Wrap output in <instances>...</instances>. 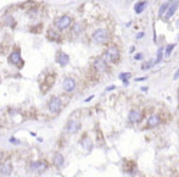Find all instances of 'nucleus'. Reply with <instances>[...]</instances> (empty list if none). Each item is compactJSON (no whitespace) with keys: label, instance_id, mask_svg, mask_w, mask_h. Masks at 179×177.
<instances>
[{"label":"nucleus","instance_id":"nucleus-1","mask_svg":"<svg viewBox=\"0 0 179 177\" xmlns=\"http://www.w3.org/2000/svg\"><path fill=\"white\" fill-rule=\"evenodd\" d=\"M93 39L98 44H104L109 39V32L104 28H99L93 33Z\"/></svg>","mask_w":179,"mask_h":177},{"label":"nucleus","instance_id":"nucleus-2","mask_svg":"<svg viewBox=\"0 0 179 177\" xmlns=\"http://www.w3.org/2000/svg\"><path fill=\"white\" fill-rule=\"evenodd\" d=\"M120 58V50L116 46H110L105 53V61L106 62H116Z\"/></svg>","mask_w":179,"mask_h":177},{"label":"nucleus","instance_id":"nucleus-3","mask_svg":"<svg viewBox=\"0 0 179 177\" xmlns=\"http://www.w3.org/2000/svg\"><path fill=\"white\" fill-rule=\"evenodd\" d=\"M61 105H62L61 104V99L57 98V97H54V98H51V100L49 102V110L51 112L56 114V112H59L61 110Z\"/></svg>","mask_w":179,"mask_h":177},{"label":"nucleus","instance_id":"nucleus-4","mask_svg":"<svg viewBox=\"0 0 179 177\" xmlns=\"http://www.w3.org/2000/svg\"><path fill=\"white\" fill-rule=\"evenodd\" d=\"M71 24V17L67 15H63L60 18H57L56 21V26L59 29H66L68 26Z\"/></svg>","mask_w":179,"mask_h":177},{"label":"nucleus","instance_id":"nucleus-5","mask_svg":"<svg viewBox=\"0 0 179 177\" xmlns=\"http://www.w3.org/2000/svg\"><path fill=\"white\" fill-rule=\"evenodd\" d=\"M62 87L63 89H65L66 92H72L74 88H76V81L71 77H66L65 80L62 81Z\"/></svg>","mask_w":179,"mask_h":177},{"label":"nucleus","instance_id":"nucleus-6","mask_svg":"<svg viewBox=\"0 0 179 177\" xmlns=\"http://www.w3.org/2000/svg\"><path fill=\"white\" fill-rule=\"evenodd\" d=\"M94 67L98 72H104L107 67V62L105 61V59H102V58H98L95 61H94Z\"/></svg>","mask_w":179,"mask_h":177},{"label":"nucleus","instance_id":"nucleus-7","mask_svg":"<svg viewBox=\"0 0 179 177\" xmlns=\"http://www.w3.org/2000/svg\"><path fill=\"white\" fill-rule=\"evenodd\" d=\"M48 165L44 161H33L31 164V170L32 171H37V172H44L46 170Z\"/></svg>","mask_w":179,"mask_h":177},{"label":"nucleus","instance_id":"nucleus-8","mask_svg":"<svg viewBox=\"0 0 179 177\" xmlns=\"http://www.w3.org/2000/svg\"><path fill=\"white\" fill-rule=\"evenodd\" d=\"M142 117H143V114L139 110H132L129 112V115H128V120H129V122H132V123L139 122L140 120H142Z\"/></svg>","mask_w":179,"mask_h":177},{"label":"nucleus","instance_id":"nucleus-9","mask_svg":"<svg viewBox=\"0 0 179 177\" xmlns=\"http://www.w3.org/2000/svg\"><path fill=\"white\" fill-rule=\"evenodd\" d=\"M66 128H67L68 133H76V132H78V130L81 128V123L78 121H76V120H72V121L68 122Z\"/></svg>","mask_w":179,"mask_h":177},{"label":"nucleus","instance_id":"nucleus-10","mask_svg":"<svg viewBox=\"0 0 179 177\" xmlns=\"http://www.w3.org/2000/svg\"><path fill=\"white\" fill-rule=\"evenodd\" d=\"M178 6H179V1H171L169 7H168L167 12H166V18H171L174 15V12L178 10Z\"/></svg>","mask_w":179,"mask_h":177},{"label":"nucleus","instance_id":"nucleus-11","mask_svg":"<svg viewBox=\"0 0 179 177\" xmlns=\"http://www.w3.org/2000/svg\"><path fill=\"white\" fill-rule=\"evenodd\" d=\"M57 62L61 65V66H66L68 62H70V56L65 53H62V52H59L57 53V58H56Z\"/></svg>","mask_w":179,"mask_h":177},{"label":"nucleus","instance_id":"nucleus-12","mask_svg":"<svg viewBox=\"0 0 179 177\" xmlns=\"http://www.w3.org/2000/svg\"><path fill=\"white\" fill-rule=\"evenodd\" d=\"M9 61L11 62L12 65H17V64H20V62H22V61H21V55H20V53H18V52L11 53L10 56H9Z\"/></svg>","mask_w":179,"mask_h":177},{"label":"nucleus","instance_id":"nucleus-13","mask_svg":"<svg viewBox=\"0 0 179 177\" xmlns=\"http://www.w3.org/2000/svg\"><path fill=\"white\" fill-rule=\"evenodd\" d=\"M160 122H161V120H160V117L157 115H152L147 120V127H151V128L152 127H156Z\"/></svg>","mask_w":179,"mask_h":177},{"label":"nucleus","instance_id":"nucleus-14","mask_svg":"<svg viewBox=\"0 0 179 177\" xmlns=\"http://www.w3.org/2000/svg\"><path fill=\"white\" fill-rule=\"evenodd\" d=\"M54 164L57 167H62L63 164H65V159H63V155L60 153H56L54 155Z\"/></svg>","mask_w":179,"mask_h":177},{"label":"nucleus","instance_id":"nucleus-15","mask_svg":"<svg viewBox=\"0 0 179 177\" xmlns=\"http://www.w3.org/2000/svg\"><path fill=\"white\" fill-rule=\"evenodd\" d=\"M146 6H147L146 1H139V3H136L134 5V11L136 12V14H142V12L146 9Z\"/></svg>","mask_w":179,"mask_h":177},{"label":"nucleus","instance_id":"nucleus-16","mask_svg":"<svg viewBox=\"0 0 179 177\" xmlns=\"http://www.w3.org/2000/svg\"><path fill=\"white\" fill-rule=\"evenodd\" d=\"M0 171H1V173H3V175H5V176L10 175V173H11V171H12V166H11V164H10V162H5L4 165H1V167H0Z\"/></svg>","mask_w":179,"mask_h":177},{"label":"nucleus","instance_id":"nucleus-17","mask_svg":"<svg viewBox=\"0 0 179 177\" xmlns=\"http://www.w3.org/2000/svg\"><path fill=\"white\" fill-rule=\"evenodd\" d=\"M118 77H120V80L123 82L124 86L129 84V81H128V78H131V73H129V72H123V73H121V74L118 76Z\"/></svg>","mask_w":179,"mask_h":177},{"label":"nucleus","instance_id":"nucleus-18","mask_svg":"<svg viewBox=\"0 0 179 177\" xmlns=\"http://www.w3.org/2000/svg\"><path fill=\"white\" fill-rule=\"evenodd\" d=\"M168 7H169V3H163L158 9V16H162L164 12H167Z\"/></svg>","mask_w":179,"mask_h":177},{"label":"nucleus","instance_id":"nucleus-19","mask_svg":"<svg viewBox=\"0 0 179 177\" xmlns=\"http://www.w3.org/2000/svg\"><path fill=\"white\" fill-rule=\"evenodd\" d=\"M83 28H84V26H83V23H81V22H78V23H76L74 26H73V32L76 33V34H79L82 31H83Z\"/></svg>","mask_w":179,"mask_h":177},{"label":"nucleus","instance_id":"nucleus-20","mask_svg":"<svg viewBox=\"0 0 179 177\" xmlns=\"http://www.w3.org/2000/svg\"><path fill=\"white\" fill-rule=\"evenodd\" d=\"M163 55H164V53H163V48L161 46V48L158 49V52H157V58H156V65H157V64H160V62L162 61V58H163Z\"/></svg>","mask_w":179,"mask_h":177},{"label":"nucleus","instance_id":"nucleus-21","mask_svg":"<svg viewBox=\"0 0 179 177\" xmlns=\"http://www.w3.org/2000/svg\"><path fill=\"white\" fill-rule=\"evenodd\" d=\"M155 65H156V60H149L147 62H145V65L143 66V69L147 70V69H151V67H153Z\"/></svg>","mask_w":179,"mask_h":177},{"label":"nucleus","instance_id":"nucleus-22","mask_svg":"<svg viewBox=\"0 0 179 177\" xmlns=\"http://www.w3.org/2000/svg\"><path fill=\"white\" fill-rule=\"evenodd\" d=\"M175 44H169L167 48H166V52H164V56H169L172 54V50L174 49Z\"/></svg>","mask_w":179,"mask_h":177},{"label":"nucleus","instance_id":"nucleus-23","mask_svg":"<svg viewBox=\"0 0 179 177\" xmlns=\"http://www.w3.org/2000/svg\"><path fill=\"white\" fill-rule=\"evenodd\" d=\"M83 147L85 148V149H90L92 148V142L90 141H89V139H87V141H84V143H83Z\"/></svg>","mask_w":179,"mask_h":177},{"label":"nucleus","instance_id":"nucleus-24","mask_svg":"<svg viewBox=\"0 0 179 177\" xmlns=\"http://www.w3.org/2000/svg\"><path fill=\"white\" fill-rule=\"evenodd\" d=\"M10 142H11L12 144H18V143H20V142L16 139V138H14V137H11V138H10Z\"/></svg>","mask_w":179,"mask_h":177},{"label":"nucleus","instance_id":"nucleus-25","mask_svg":"<svg viewBox=\"0 0 179 177\" xmlns=\"http://www.w3.org/2000/svg\"><path fill=\"white\" fill-rule=\"evenodd\" d=\"M134 59H135V60H142V59H143V54H142V53H138V54L134 56Z\"/></svg>","mask_w":179,"mask_h":177},{"label":"nucleus","instance_id":"nucleus-26","mask_svg":"<svg viewBox=\"0 0 179 177\" xmlns=\"http://www.w3.org/2000/svg\"><path fill=\"white\" fill-rule=\"evenodd\" d=\"M49 33L51 34V35L49 37V38H50V39H51V38H57V33H55V32H53V31H50Z\"/></svg>","mask_w":179,"mask_h":177},{"label":"nucleus","instance_id":"nucleus-27","mask_svg":"<svg viewBox=\"0 0 179 177\" xmlns=\"http://www.w3.org/2000/svg\"><path fill=\"white\" fill-rule=\"evenodd\" d=\"M173 78H174V80H178V78H179V69L175 71V73H174V76H173Z\"/></svg>","mask_w":179,"mask_h":177},{"label":"nucleus","instance_id":"nucleus-28","mask_svg":"<svg viewBox=\"0 0 179 177\" xmlns=\"http://www.w3.org/2000/svg\"><path fill=\"white\" fill-rule=\"evenodd\" d=\"M114 88H116V87H114V86H110V87H107V88H106L105 91H106V92H110V91H113Z\"/></svg>","mask_w":179,"mask_h":177},{"label":"nucleus","instance_id":"nucleus-29","mask_svg":"<svg viewBox=\"0 0 179 177\" xmlns=\"http://www.w3.org/2000/svg\"><path fill=\"white\" fill-rule=\"evenodd\" d=\"M143 37H144V33H143V32H140V33L136 34V39H139V38H143Z\"/></svg>","mask_w":179,"mask_h":177},{"label":"nucleus","instance_id":"nucleus-30","mask_svg":"<svg viewBox=\"0 0 179 177\" xmlns=\"http://www.w3.org/2000/svg\"><path fill=\"white\" fill-rule=\"evenodd\" d=\"M144 80H146V77H140V78H135V81H136V82H139V81H144Z\"/></svg>","mask_w":179,"mask_h":177},{"label":"nucleus","instance_id":"nucleus-31","mask_svg":"<svg viewBox=\"0 0 179 177\" xmlns=\"http://www.w3.org/2000/svg\"><path fill=\"white\" fill-rule=\"evenodd\" d=\"M93 98H94L93 95H92V97H89V98H87V99H85V103H88V102H90V100H92Z\"/></svg>","mask_w":179,"mask_h":177},{"label":"nucleus","instance_id":"nucleus-32","mask_svg":"<svg viewBox=\"0 0 179 177\" xmlns=\"http://www.w3.org/2000/svg\"><path fill=\"white\" fill-rule=\"evenodd\" d=\"M142 91H143V92H146V91H147V87H143Z\"/></svg>","mask_w":179,"mask_h":177},{"label":"nucleus","instance_id":"nucleus-33","mask_svg":"<svg viewBox=\"0 0 179 177\" xmlns=\"http://www.w3.org/2000/svg\"><path fill=\"white\" fill-rule=\"evenodd\" d=\"M177 39H178V41H179V34H178V37H177Z\"/></svg>","mask_w":179,"mask_h":177}]
</instances>
